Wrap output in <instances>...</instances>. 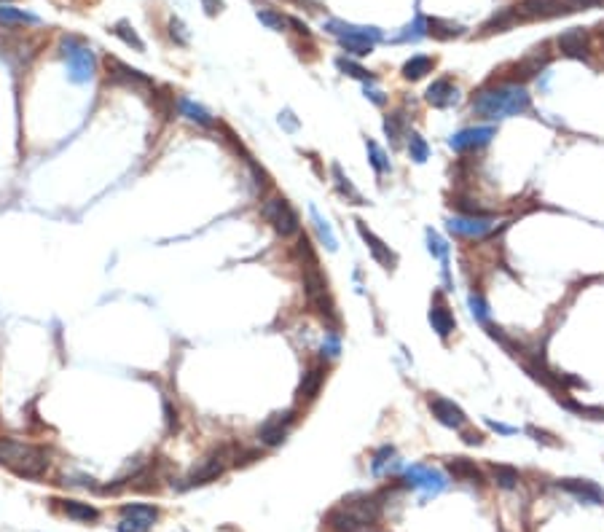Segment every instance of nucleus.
<instances>
[{
	"instance_id": "f257e3e1",
	"label": "nucleus",
	"mask_w": 604,
	"mask_h": 532,
	"mask_svg": "<svg viewBox=\"0 0 604 532\" xmlns=\"http://www.w3.org/2000/svg\"><path fill=\"white\" fill-rule=\"evenodd\" d=\"M529 92L519 83H503V86H486L473 97V113L483 119H507L521 116L529 110Z\"/></svg>"
},
{
	"instance_id": "f03ea898",
	"label": "nucleus",
	"mask_w": 604,
	"mask_h": 532,
	"mask_svg": "<svg viewBox=\"0 0 604 532\" xmlns=\"http://www.w3.org/2000/svg\"><path fill=\"white\" fill-rule=\"evenodd\" d=\"M382 513V506L376 497H349L339 508L328 513V527L333 532H362L368 530Z\"/></svg>"
},
{
	"instance_id": "7ed1b4c3",
	"label": "nucleus",
	"mask_w": 604,
	"mask_h": 532,
	"mask_svg": "<svg viewBox=\"0 0 604 532\" xmlns=\"http://www.w3.org/2000/svg\"><path fill=\"white\" fill-rule=\"evenodd\" d=\"M261 215L274 226V231L282 234V237H293V234H299V228H301L299 213L293 210V205H290L285 197H269V199H263Z\"/></svg>"
},
{
	"instance_id": "20e7f679",
	"label": "nucleus",
	"mask_w": 604,
	"mask_h": 532,
	"mask_svg": "<svg viewBox=\"0 0 604 532\" xmlns=\"http://www.w3.org/2000/svg\"><path fill=\"white\" fill-rule=\"evenodd\" d=\"M62 57L67 62V70H70V78L76 83H86L94 78V67H97V62H94V54H92V49H86V46H81L76 38H70V41L62 43Z\"/></svg>"
},
{
	"instance_id": "39448f33",
	"label": "nucleus",
	"mask_w": 604,
	"mask_h": 532,
	"mask_svg": "<svg viewBox=\"0 0 604 532\" xmlns=\"http://www.w3.org/2000/svg\"><path fill=\"white\" fill-rule=\"evenodd\" d=\"M446 228L464 240H481L494 228V218L492 215H451L446 221Z\"/></svg>"
},
{
	"instance_id": "423d86ee",
	"label": "nucleus",
	"mask_w": 604,
	"mask_h": 532,
	"mask_svg": "<svg viewBox=\"0 0 604 532\" xmlns=\"http://www.w3.org/2000/svg\"><path fill=\"white\" fill-rule=\"evenodd\" d=\"M405 484L419 490L422 494H441L448 481H446V476L441 471H435L430 465H411L405 471Z\"/></svg>"
},
{
	"instance_id": "0eeeda50",
	"label": "nucleus",
	"mask_w": 604,
	"mask_h": 532,
	"mask_svg": "<svg viewBox=\"0 0 604 532\" xmlns=\"http://www.w3.org/2000/svg\"><path fill=\"white\" fill-rule=\"evenodd\" d=\"M293 422H296V411L293 409L271 414V417L261 425V430H258L261 444L263 447H280L282 441L287 438V433H290V428H293Z\"/></svg>"
},
{
	"instance_id": "6e6552de",
	"label": "nucleus",
	"mask_w": 604,
	"mask_h": 532,
	"mask_svg": "<svg viewBox=\"0 0 604 532\" xmlns=\"http://www.w3.org/2000/svg\"><path fill=\"white\" fill-rule=\"evenodd\" d=\"M121 516H124V522L119 524V532H148L153 527V522L159 519V511L153 506L135 503V506H124Z\"/></svg>"
},
{
	"instance_id": "1a4fd4ad",
	"label": "nucleus",
	"mask_w": 604,
	"mask_h": 532,
	"mask_svg": "<svg viewBox=\"0 0 604 532\" xmlns=\"http://www.w3.org/2000/svg\"><path fill=\"white\" fill-rule=\"evenodd\" d=\"M494 138H497V129H494V126H470V129H462V132L451 135L448 145H451L457 153H464V151H476V148L489 145Z\"/></svg>"
},
{
	"instance_id": "9d476101",
	"label": "nucleus",
	"mask_w": 604,
	"mask_h": 532,
	"mask_svg": "<svg viewBox=\"0 0 604 532\" xmlns=\"http://www.w3.org/2000/svg\"><path fill=\"white\" fill-rule=\"evenodd\" d=\"M427 406L433 411V417L446 425V428H454L460 430L464 428V422H467V417H464V411L454 404V401H448V398H443V395H430V401H427Z\"/></svg>"
},
{
	"instance_id": "9b49d317",
	"label": "nucleus",
	"mask_w": 604,
	"mask_h": 532,
	"mask_svg": "<svg viewBox=\"0 0 604 532\" xmlns=\"http://www.w3.org/2000/svg\"><path fill=\"white\" fill-rule=\"evenodd\" d=\"M325 30L330 35H336L339 41H365V43H376L382 38V33L376 27H360V24H346V22L330 19L325 24Z\"/></svg>"
},
{
	"instance_id": "f8f14e48",
	"label": "nucleus",
	"mask_w": 604,
	"mask_h": 532,
	"mask_svg": "<svg viewBox=\"0 0 604 532\" xmlns=\"http://www.w3.org/2000/svg\"><path fill=\"white\" fill-rule=\"evenodd\" d=\"M105 65H108V76H110V81H113V83L129 86V89H145V86H151V81L142 76L140 70H135V67L124 65V62L116 60V57H108V60H105Z\"/></svg>"
},
{
	"instance_id": "ddd939ff",
	"label": "nucleus",
	"mask_w": 604,
	"mask_h": 532,
	"mask_svg": "<svg viewBox=\"0 0 604 532\" xmlns=\"http://www.w3.org/2000/svg\"><path fill=\"white\" fill-rule=\"evenodd\" d=\"M223 473V460L218 454H212V457H204L199 465H194L191 473L183 479L185 484H183V490H188V487H196V484H210V481H215L218 476Z\"/></svg>"
},
{
	"instance_id": "4468645a",
	"label": "nucleus",
	"mask_w": 604,
	"mask_h": 532,
	"mask_svg": "<svg viewBox=\"0 0 604 532\" xmlns=\"http://www.w3.org/2000/svg\"><path fill=\"white\" fill-rule=\"evenodd\" d=\"M424 100L433 105V108H451V105L460 100V89L451 83V78H435V81L427 86Z\"/></svg>"
},
{
	"instance_id": "2eb2a0df",
	"label": "nucleus",
	"mask_w": 604,
	"mask_h": 532,
	"mask_svg": "<svg viewBox=\"0 0 604 532\" xmlns=\"http://www.w3.org/2000/svg\"><path fill=\"white\" fill-rule=\"evenodd\" d=\"M559 487L564 492H569L572 497L583 500V503H591V506H602L604 503V490L596 487L594 481H585V479H564L559 481Z\"/></svg>"
},
{
	"instance_id": "dca6fc26",
	"label": "nucleus",
	"mask_w": 604,
	"mask_h": 532,
	"mask_svg": "<svg viewBox=\"0 0 604 532\" xmlns=\"http://www.w3.org/2000/svg\"><path fill=\"white\" fill-rule=\"evenodd\" d=\"M358 231H360V237H362V242L368 245V250H371V256L379 261L382 266H387V269H392L395 266V256H392V250L384 245L382 240L368 228V226L362 224V221H358Z\"/></svg>"
},
{
	"instance_id": "f3484780",
	"label": "nucleus",
	"mask_w": 604,
	"mask_h": 532,
	"mask_svg": "<svg viewBox=\"0 0 604 532\" xmlns=\"http://www.w3.org/2000/svg\"><path fill=\"white\" fill-rule=\"evenodd\" d=\"M30 451H33L30 444H22V441H14V438H0V465H8V468L17 471L27 460Z\"/></svg>"
},
{
	"instance_id": "a211bd4d",
	"label": "nucleus",
	"mask_w": 604,
	"mask_h": 532,
	"mask_svg": "<svg viewBox=\"0 0 604 532\" xmlns=\"http://www.w3.org/2000/svg\"><path fill=\"white\" fill-rule=\"evenodd\" d=\"M322 382H325V369H322V366H314V369H309L306 374H303L301 385H299L296 401H299V404H309V401H314V398L320 395Z\"/></svg>"
},
{
	"instance_id": "6ab92c4d",
	"label": "nucleus",
	"mask_w": 604,
	"mask_h": 532,
	"mask_svg": "<svg viewBox=\"0 0 604 532\" xmlns=\"http://www.w3.org/2000/svg\"><path fill=\"white\" fill-rule=\"evenodd\" d=\"M559 49H562L567 57H580L583 60L585 51H588V35H585L583 27H572L559 35Z\"/></svg>"
},
{
	"instance_id": "aec40b11",
	"label": "nucleus",
	"mask_w": 604,
	"mask_h": 532,
	"mask_svg": "<svg viewBox=\"0 0 604 532\" xmlns=\"http://www.w3.org/2000/svg\"><path fill=\"white\" fill-rule=\"evenodd\" d=\"M446 468H448V473H451L454 479H460V481L483 484L481 468H478L473 460H467V457H454V460H448V463H446Z\"/></svg>"
},
{
	"instance_id": "412c9836",
	"label": "nucleus",
	"mask_w": 604,
	"mask_h": 532,
	"mask_svg": "<svg viewBox=\"0 0 604 532\" xmlns=\"http://www.w3.org/2000/svg\"><path fill=\"white\" fill-rule=\"evenodd\" d=\"M521 11L526 17H556V14H564V11H569L567 8V3L562 0H523L521 3Z\"/></svg>"
},
{
	"instance_id": "4be33fe9",
	"label": "nucleus",
	"mask_w": 604,
	"mask_h": 532,
	"mask_svg": "<svg viewBox=\"0 0 604 532\" xmlns=\"http://www.w3.org/2000/svg\"><path fill=\"white\" fill-rule=\"evenodd\" d=\"M46 468H49V451L40 449V447H33V451L27 454V460L17 468V473L27 476V479H35V476H43Z\"/></svg>"
},
{
	"instance_id": "5701e85b",
	"label": "nucleus",
	"mask_w": 604,
	"mask_h": 532,
	"mask_svg": "<svg viewBox=\"0 0 604 532\" xmlns=\"http://www.w3.org/2000/svg\"><path fill=\"white\" fill-rule=\"evenodd\" d=\"M433 67H435V60H433V57L417 54V57H411V60L403 65V78H408V81H419V78H424L427 73H433Z\"/></svg>"
},
{
	"instance_id": "b1692460",
	"label": "nucleus",
	"mask_w": 604,
	"mask_h": 532,
	"mask_svg": "<svg viewBox=\"0 0 604 532\" xmlns=\"http://www.w3.org/2000/svg\"><path fill=\"white\" fill-rule=\"evenodd\" d=\"M178 108H181V113L188 119V122H194V124H199V126H204V129H212L215 126V119L201 108V105L196 103H191V100H185V97H181L178 100Z\"/></svg>"
},
{
	"instance_id": "393cba45",
	"label": "nucleus",
	"mask_w": 604,
	"mask_h": 532,
	"mask_svg": "<svg viewBox=\"0 0 604 532\" xmlns=\"http://www.w3.org/2000/svg\"><path fill=\"white\" fill-rule=\"evenodd\" d=\"M430 323H433V331H438V336L446 339L454 331V315L443 304H435V307L430 309Z\"/></svg>"
},
{
	"instance_id": "a878e982",
	"label": "nucleus",
	"mask_w": 604,
	"mask_h": 532,
	"mask_svg": "<svg viewBox=\"0 0 604 532\" xmlns=\"http://www.w3.org/2000/svg\"><path fill=\"white\" fill-rule=\"evenodd\" d=\"M62 511L67 513L70 519H76V522H97V516H100L94 506L78 503V500H65V503H62Z\"/></svg>"
},
{
	"instance_id": "bb28decb",
	"label": "nucleus",
	"mask_w": 604,
	"mask_h": 532,
	"mask_svg": "<svg viewBox=\"0 0 604 532\" xmlns=\"http://www.w3.org/2000/svg\"><path fill=\"white\" fill-rule=\"evenodd\" d=\"M330 172H333V178H336V188H339V194H342V197L352 199V205H365V199L360 197V191L349 183V178L344 175L339 164H333V167H330Z\"/></svg>"
},
{
	"instance_id": "cd10ccee",
	"label": "nucleus",
	"mask_w": 604,
	"mask_h": 532,
	"mask_svg": "<svg viewBox=\"0 0 604 532\" xmlns=\"http://www.w3.org/2000/svg\"><path fill=\"white\" fill-rule=\"evenodd\" d=\"M492 479H494V484H497L500 490H516L519 481H521L519 471L510 468V465H492Z\"/></svg>"
},
{
	"instance_id": "c85d7f7f",
	"label": "nucleus",
	"mask_w": 604,
	"mask_h": 532,
	"mask_svg": "<svg viewBox=\"0 0 604 532\" xmlns=\"http://www.w3.org/2000/svg\"><path fill=\"white\" fill-rule=\"evenodd\" d=\"M398 465V454L392 447H382V449L374 454V460H371V471L376 473V476H384V473L389 471V468H395Z\"/></svg>"
},
{
	"instance_id": "c756f323",
	"label": "nucleus",
	"mask_w": 604,
	"mask_h": 532,
	"mask_svg": "<svg viewBox=\"0 0 604 532\" xmlns=\"http://www.w3.org/2000/svg\"><path fill=\"white\" fill-rule=\"evenodd\" d=\"M309 215H312V221H314V226H317V234H320V240L325 242V247H328V250H336L339 242H336V234H333L330 224H328L320 213H317V207H309Z\"/></svg>"
},
{
	"instance_id": "7c9ffc66",
	"label": "nucleus",
	"mask_w": 604,
	"mask_h": 532,
	"mask_svg": "<svg viewBox=\"0 0 604 532\" xmlns=\"http://www.w3.org/2000/svg\"><path fill=\"white\" fill-rule=\"evenodd\" d=\"M35 17L33 14H27V11H19V8H11V6H0V24H8V27H14V24H35Z\"/></svg>"
},
{
	"instance_id": "2f4dec72",
	"label": "nucleus",
	"mask_w": 604,
	"mask_h": 532,
	"mask_svg": "<svg viewBox=\"0 0 604 532\" xmlns=\"http://www.w3.org/2000/svg\"><path fill=\"white\" fill-rule=\"evenodd\" d=\"M427 27H430V33H433L435 38H457V35H462V24H454V22L430 19Z\"/></svg>"
},
{
	"instance_id": "473e14b6",
	"label": "nucleus",
	"mask_w": 604,
	"mask_h": 532,
	"mask_svg": "<svg viewBox=\"0 0 604 532\" xmlns=\"http://www.w3.org/2000/svg\"><path fill=\"white\" fill-rule=\"evenodd\" d=\"M113 33H116L126 46H132L135 51H145V43H142L140 35L135 33V27H129V22H119V24L113 27Z\"/></svg>"
},
{
	"instance_id": "72a5a7b5",
	"label": "nucleus",
	"mask_w": 604,
	"mask_h": 532,
	"mask_svg": "<svg viewBox=\"0 0 604 532\" xmlns=\"http://www.w3.org/2000/svg\"><path fill=\"white\" fill-rule=\"evenodd\" d=\"M408 156H411L417 164L427 162V156H430V145L424 143V138L422 135H417V132L408 135Z\"/></svg>"
},
{
	"instance_id": "f704fd0d",
	"label": "nucleus",
	"mask_w": 604,
	"mask_h": 532,
	"mask_svg": "<svg viewBox=\"0 0 604 532\" xmlns=\"http://www.w3.org/2000/svg\"><path fill=\"white\" fill-rule=\"evenodd\" d=\"M384 132H387V138H389L392 143H398L403 138V132H405V116H403V113H389V116L384 119Z\"/></svg>"
},
{
	"instance_id": "c9c22d12",
	"label": "nucleus",
	"mask_w": 604,
	"mask_h": 532,
	"mask_svg": "<svg viewBox=\"0 0 604 532\" xmlns=\"http://www.w3.org/2000/svg\"><path fill=\"white\" fill-rule=\"evenodd\" d=\"M368 159H371V164H374V169L379 172V175H387L392 167H389V159H387V153H384L379 145L374 143V140H368Z\"/></svg>"
},
{
	"instance_id": "e433bc0d",
	"label": "nucleus",
	"mask_w": 604,
	"mask_h": 532,
	"mask_svg": "<svg viewBox=\"0 0 604 532\" xmlns=\"http://www.w3.org/2000/svg\"><path fill=\"white\" fill-rule=\"evenodd\" d=\"M336 67H339L342 73H346V76H352V78H360V81H374V76H371L365 67L355 65L352 60H344V57H339V60H336Z\"/></svg>"
},
{
	"instance_id": "4c0bfd02",
	"label": "nucleus",
	"mask_w": 604,
	"mask_h": 532,
	"mask_svg": "<svg viewBox=\"0 0 604 532\" xmlns=\"http://www.w3.org/2000/svg\"><path fill=\"white\" fill-rule=\"evenodd\" d=\"M258 19L261 24H266L269 30H274V33H282L285 27H287V19L277 14V11H269V8H258Z\"/></svg>"
},
{
	"instance_id": "58836bf2",
	"label": "nucleus",
	"mask_w": 604,
	"mask_h": 532,
	"mask_svg": "<svg viewBox=\"0 0 604 532\" xmlns=\"http://www.w3.org/2000/svg\"><path fill=\"white\" fill-rule=\"evenodd\" d=\"M470 312H473V317L478 320V323H489V304H486V299H483L481 293H470Z\"/></svg>"
},
{
	"instance_id": "ea45409f",
	"label": "nucleus",
	"mask_w": 604,
	"mask_h": 532,
	"mask_svg": "<svg viewBox=\"0 0 604 532\" xmlns=\"http://www.w3.org/2000/svg\"><path fill=\"white\" fill-rule=\"evenodd\" d=\"M427 247H430V253H433L435 258H446V256H448V245L443 242L433 228H427Z\"/></svg>"
},
{
	"instance_id": "a19ab883",
	"label": "nucleus",
	"mask_w": 604,
	"mask_h": 532,
	"mask_svg": "<svg viewBox=\"0 0 604 532\" xmlns=\"http://www.w3.org/2000/svg\"><path fill=\"white\" fill-rule=\"evenodd\" d=\"M322 352H325L328 358H336V355L342 352V339H339V333H336V331L325 333V342H322Z\"/></svg>"
},
{
	"instance_id": "79ce46f5",
	"label": "nucleus",
	"mask_w": 604,
	"mask_h": 532,
	"mask_svg": "<svg viewBox=\"0 0 604 532\" xmlns=\"http://www.w3.org/2000/svg\"><path fill=\"white\" fill-rule=\"evenodd\" d=\"M342 46L349 54H355V57H365V54L374 51V43H365V41H342Z\"/></svg>"
},
{
	"instance_id": "37998d69",
	"label": "nucleus",
	"mask_w": 604,
	"mask_h": 532,
	"mask_svg": "<svg viewBox=\"0 0 604 532\" xmlns=\"http://www.w3.org/2000/svg\"><path fill=\"white\" fill-rule=\"evenodd\" d=\"M513 19H516V14H513V11H505L500 17H494L489 24H483V30H486V33H494V27H497V30H505L507 24H513Z\"/></svg>"
},
{
	"instance_id": "c03bdc74",
	"label": "nucleus",
	"mask_w": 604,
	"mask_h": 532,
	"mask_svg": "<svg viewBox=\"0 0 604 532\" xmlns=\"http://www.w3.org/2000/svg\"><path fill=\"white\" fill-rule=\"evenodd\" d=\"M422 27H424V19H422V17H417L411 27H405V33L401 35V41H419V38L424 35Z\"/></svg>"
},
{
	"instance_id": "a18cd8bd",
	"label": "nucleus",
	"mask_w": 604,
	"mask_h": 532,
	"mask_svg": "<svg viewBox=\"0 0 604 532\" xmlns=\"http://www.w3.org/2000/svg\"><path fill=\"white\" fill-rule=\"evenodd\" d=\"M169 35H172V41L178 43V46H185V43H188V35H185V27H183L181 19L169 22Z\"/></svg>"
},
{
	"instance_id": "49530a36",
	"label": "nucleus",
	"mask_w": 604,
	"mask_h": 532,
	"mask_svg": "<svg viewBox=\"0 0 604 532\" xmlns=\"http://www.w3.org/2000/svg\"><path fill=\"white\" fill-rule=\"evenodd\" d=\"M604 0H567V8L569 11H578V8H596L602 6Z\"/></svg>"
},
{
	"instance_id": "de8ad7c7",
	"label": "nucleus",
	"mask_w": 604,
	"mask_h": 532,
	"mask_svg": "<svg viewBox=\"0 0 604 532\" xmlns=\"http://www.w3.org/2000/svg\"><path fill=\"white\" fill-rule=\"evenodd\" d=\"M164 411H167V422H169V430H175V428H178V414L172 411V406H169L167 401H164Z\"/></svg>"
},
{
	"instance_id": "09e8293b",
	"label": "nucleus",
	"mask_w": 604,
	"mask_h": 532,
	"mask_svg": "<svg viewBox=\"0 0 604 532\" xmlns=\"http://www.w3.org/2000/svg\"><path fill=\"white\" fill-rule=\"evenodd\" d=\"M489 428H494L497 433H505V435H513V433H516V428H507V425H503V422H494V419H489Z\"/></svg>"
},
{
	"instance_id": "8fccbe9b",
	"label": "nucleus",
	"mask_w": 604,
	"mask_h": 532,
	"mask_svg": "<svg viewBox=\"0 0 604 532\" xmlns=\"http://www.w3.org/2000/svg\"><path fill=\"white\" fill-rule=\"evenodd\" d=\"M365 97H371L376 105H384L387 103V97H382V92H376V89H365Z\"/></svg>"
},
{
	"instance_id": "3c124183",
	"label": "nucleus",
	"mask_w": 604,
	"mask_h": 532,
	"mask_svg": "<svg viewBox=\"0 0 604 532\" xmlns=\"http://www.w3.org/2000/svg\"><path fill=\"white\" fill-rule=\"evenodd\" d=\"M483 435L481 433H464V444H470V447H476V444H481Z\"/></svg>"
},
{
	"instance_id": "603ef678",
	"label": "nucleus",
	"mask_w": 604,
	"mask_h": 532,
	"mask_svg": "<svg viewBox=\"0 0 604 532\" xmlns=\"http://www.w3.org/2000/svg\"><path fill=\"white\" fill-rule=\"evenodd\" d=\"M201 3H204L207 14H215V11H221V0H201Z\"/></svg>"
},
{
	"instance_id": "864d4df0",
	"label": "nucleus",
	"mask_w": 604,
	"mask_h": 532,
	"mask_svg": "<svg viewBox=\"0 0 604 532\" xmlns=\"http://www.w3.org/2000/svg\"><path fill=\"white\" fill-rule=\"evenodd\" d=\"M0 3H3V0H0Z\"/></svg>"
}]
</instances>
